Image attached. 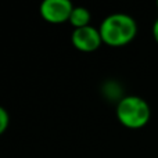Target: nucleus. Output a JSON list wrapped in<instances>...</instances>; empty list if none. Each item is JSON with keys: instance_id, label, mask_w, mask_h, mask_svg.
I'll return each mask as SVG.
<instances>
[{"instance_id": "nucleus-6", "label": "nucleus", "mask_w": 158, "mask_h": 158, "mask_svg": "<svg viewBox=\"0 0 158 158\" xmlns=\"http://www.w3.org/2000/svg\"><path fill=\"white\" fill-rule=\"evenodd\" d=\"M101 93H103V96L106 98L115 101V103H118L121 98L125 97L122 86L117 81H106L103 83V86H101Z\"/></svg>"}, {"instance_id": "nucleus-8", "label": "nucleus", "mask_w": 158, "mask_h": 158, "mask_svg": "<svg viewBox=\"0 0 158 158\" xmlns=\"http://www.w3.org/2000/svg\"><path fill=\"white\" fill-rule=\"evenodd\" d=\"M151 32H153V38L154 40H156V43L158 44V18L154 21L153 24V29H151Z\"/></svg>"}, {"instance_id": "nucleus-7", "label": "nucleus", "mask_w": 158, "mask_h": 158, "mask_svg": "<svg viewBox=\"0 0 158 158\" xmlns=\"http://www.w3.org/2000/svg\"><path fill=\"white\" fill-rule=\"evenodd\" d=\"M8 125H10V115H8V111L4 107L0 106V136L7 131Z\"/></svg>"}, {"instance_id": "nucleus-1", "label": "nucleus", "mask_w": 158, "mask_h": 158, "mask_svg": "<svg viewBox=\"0 0 158 158\" xmlns=\"http://www.w3.org/2000/svg\"><path fill=\"white\" fill-rule=\"evenodd\" d=\"M103 43L110 47H123L137 35V22L132 15L125 13H112L100 22Z\"/></svg>"}, {"instance_id": "nucleus-5", "label": "nucleus", "mask_w": 158, "mask_h": 158, "mask_svg": "<svg viewBox=\"0 0 158 158\" xmlns=\"http://www.w3.org/2000/svg\"><path fill=\"white\" fill-rule=\"evenodd\" d=\"M92 21V14L87 10L86 7H82V6H75L74 10H72L71 15H69V24L74 27V29L78 28H83L90 25Z\"/></svg>"}, {"instance_id": "nucleus-4", "label": "nucleus", "mask_w": 158, "mask_h": 158, "mask_svg": "<svg viewBox=\"0 0 158 158\" xmlns=\"http://www.w3.org/2000/svg\"><path fill=\"white\" fill-rule=\"evenodd\" d=\"M71 43L82 53H93L103 44L100 31L93 25L74 29L71 33Z\"/></svg>"}, {"instance_id": "nucleus-9", "label": "nucleus", "mask_w": 158, "mask_h": 158, "mask_svg": "<svg viewBox=\"0 0 158 158\" xmlns=\"http://www.w3.org/2000/svg\"><path fill=\"white\" fill-rule=\"evenodd\" d=\"M157 8H158V2H157Z\"/></svg>"}, {"instance_id": "nucleus-2", "label": "nucleus", "mask_w": 158, "mask_h": 158, "mask_svg": "<svg viewBox=\"0 0 158 158\" xmlns=\"http://www.w3.org/2000/svg\"><path fill=\"white\" fill-rule=\"evenodd\" d=\"M118 122L128 129H142L151 118L148 103L140 96L129 94L121 98L115 107Z\"/></svg>"}, {"instance_id": "nucleus-3", "label": "nucleus", "mask_w": 158, "mask_h": 158, "mask_svg": "<svg viewBox=\"0 0 158 158\" xmlns=\"http://www.w3.org/2000/svg\"><path fill=\"white\" fill-rule=\"evenodd\" d=\"M74 7L75 6L69 0H44L39 7V13L49 24L58 25L69 21Z\"/></svg>"}]
</instances>
